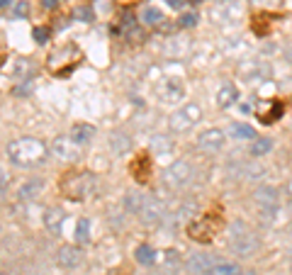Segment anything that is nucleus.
Instances as JSON below:
<instances>
[{
    "label": "nucleus",
    "instance_id": "f257e3e1",
    "mask_svg": "<svg viewBox=\"0 0 292 275\" xmlns=\"http://www.w3.org/2000/svg\"><path fill=\"white\" fill-rule=\"evenodd\" d=\"M46 156V146L39 142V139H32V136H24V139H15L8 144V158L15 166H36L44 161Z\"/></svg>",
    "mask_w": 292,
    "mask_h": 275
},
{
    "label": "nucleus",
    "instance_id": "f03ea898",
    "mask_svg": "<svg viewBox=\"0 0 292 275\" xmlns=\"http://www.w3.org/2000/svg\"><path fill=\"white\" fill-rule=\"evenodd\" d=\"M64 192L71 198V200H86L95 188V176L92 173H76V176H66L64 178Z\"/></svg>",
    "mask_w": 292,
    "mask_h": 275
},
{
    "label": "nucleus",
    "instance_id": "7ed1b4c3",
    "mask_svg": "<svg viewBox=\"0 0 292 275\" xmlns=\"http://www.w3.org/2000/svg\"><path fill=\"white\" fill-rule=\"evenodd\" d=\"M232 248L236 251L238 256H251L256 248H258V238H256L254 232H251L246 224H241V222H236V224L232 226Z\"/></svg>",
    "mask_w": 292,
    "mask_h": 275
},
{
    "label": "nucleus",
    "instance_id": "20e7f679",
    "mask_svg": "<svg viewBox=\"0 0 292 275\" xmlns=\"http://www.w3.org/2000/svg\"><path fill=\"white\" fill-rule=\"evenodd\" d=\"M190 180H192V166L188 161H182V158L173 161L164 173V183L170 185V188H185Z\"/></svg>",
    "mask_w": 292,
    "mask_h": 275
},
{
    "label": "nucleus",
    "instance_id": "39448f33",
    "mask_svg": "<svg viewBox=\"0 0 292 275\" xmlns=\"http://www.w3.org/2000/svg\"><path fill=\"white\" fill-rule=\"evenodd\" d=\"M202 112L200 108L195 105V102H188L185 108H180L178 112H173V117H170V129L173 132H188L190 127H195L198 122H200Z\"/></svg>",
    "mask_w": 292,
    "mask_h": 275
},
{
    "label": "nucleus",
    "instance_id": "423d86ee",
    "mask_svg": "<svg viewBox=\"0 0 292 275\" xmlns=\"http://www.w3.org/2000/svg\"><path fill=\"white\" fill-rule=\"evenodd\" d=\"M164 214H166L164 202L158 200V198L144 195V200H142V207H139V220L144 222V224H156V222L164 220Z\"/></svg>",
    "mask_w": 292,
    "mask_h": 275
},
{
    "label": "nucleus",
    "instance_id": "0eeeda50",
    "mask_svg": "<svg viewBox=\"0 0 292 275\" xmlns=\"http://www.w3.org/2000/svg\"><path fill=\"white\" fill-rule=\"evenodd\" d=\"M224 132L222 129H204L200 136H198V146L202 151H219V148L224 146Z\"/></svg>",
    "mask_w": 292,
    "mask_h": 275
},
{
    "label": "nucleus",
    "instance_id": "6e6552de",
    "mask_svg": "<svg viewBox=\"0 0 292 275\" xmlns=\"http://www.w3.org/2000/svg\"><path fill=\"white\" fill-rule=\"evenodd\" d=\"M188 234L195 238V241H210V238L217 234V224H212L210 217H204V220L192 222V224L188 226Z\"/></svg>",
    "mask_w": 292,
    "mask_h": 275
},
{
    "label": "nucleus",
    "instance_id": "1a4fd4ad",
    "mask_svg": "<svg viewBox=\"0 0 292 275\" xmlns=\"http://www.w3.org/2000/svg\"><path fill=\"white\" fill-rule=\"evenodd\" d=\"M214 263H217V258L210 256V254H192L190 260H188V268H190V273L195 275H210Z\"/></svg>",
    "mask_w": 292,
    "mask_h": 275
},
{
    "label": "nucleus",
    "instance_id": "9d476101",
    "mask_svg": "<svg viewBox=\"0 0 292 275\" xmlns=\"http://www.w3.org/2000/svg\"><path fill=\"white\" fill-rule=\"evenodd\" d=\"M52 151H54L58 158L68 161V158H76V154H78V144H73L68 136H58V139H54V144H52Z\"/></svg>",
    "mask_w": 292,
    "mask_h": 275
},
{
    "label": "nucleus",
    "instance_id": "9b49d317",
    "mask_svg": "<svg viewBox=\"0 0 292 275\" xmlns=\"http://www.w3.org/2000/svg\"><path fill=\"white\" fill-rule=\"evenodd\" d=\"M256 202L263 207V210H275L278 207V190L270 188V185H263V188H258L256 190Z\"/></svg>",
    "mask_w": 292,
    "mask_h": 275
},
{
    "label": "nucleus",
    "instance_id": "f8f14e48",
    "mask_svg": "<svg viewBox=\"0 0 292 275\" xmlns=\"http://www.w3.org/2000/svg\"><path fill=\"white\" fill-rule=\"evenodd\" d=\"M92 136H95V127L92 124H73L71 132H68V139H71L73 144H78V146L88 144Z\"/></svg>",
    "mask_w": 292,
    "mask_h": 275
},
{
    "label": "nucleus",
    "instance_id": "ddd939ff",
    "mask_svg": "<svg viewBox=\"0 0 292 275\" xmlns=\"http://www.w3.org/2000/svg\"><path fill=\"white\" fill-rule=\"evenodd\" d=\"M58 263L64 268H76L80 263V251L76 246H61L58 248Z\"/></svg>",
    "mask_w": 292,
    "mask_h": 275
},
{
    "label": "nucleus",
    "instance_id": "4468645a",
    "mask_svg": "<svg viewBox=\"0 0 292 275\" xmlns=\"http://www.w3.org/2000/svg\"><path fill=\"white\" fill-rule=\"evenodd\" d=\"M42 188H44V183H42L39 178H30V180L18 190V198L20 200H34V198H39Z\"/></svg>",
    "mask_w": 292,
    "mask_h": 275
},
{
    "label": "nucleus",
    "instance_id": "2eb2a0df",
    "mask_svg": "<svg viewBox=\"0 0 292 275\" xmlns=\"http://www.w3.org/2000/svg\"><path fill=\"white\" fill-rule=\"evenodd\" d=\"M129 170H132V176H134L139 183H144L146 178H148V173H151V164H148V158L142 154V156H136L134 164L129 166Z\"/></svg>",
    "mask_w": 292,
    "mask_h": 275
},
{
    "label": "nucleus",
    "instance_id": "dca6fc26",
    "mask_svg": "<svg viewBox=\"0 0 292 275\" xmlns=\"http://www.w3.org/2000/svg\"><path fill=\"white\" fill-rule=\"evenodd\" d=\"M217 102H219V108H232L236 102V88L232 83H224L217 92Z\"/></svg>",
    "mask_w": 292,
    "mask_h": 275
},
{
    "label": "nucleus",
    "instance_id": "f3484780",
    "mask_svg": "<svg viewBox=\"0 0 292 275\" xmlns=\"http://www.w3.org/2000/svg\"><path fill=\"white\" fill-rule=\"evenodd\" d=\"M61 222H64V210L61 207H49L44 212V224L49 226V232H58L61 229Z\"/></svg>",
    "mask_w": 292,
    "mask_h": 275
},
{
    "label": "nucleus",
    "instance_id": "a211bd4d",
    "mask_svg": "<svg viewBox=\"0 0 292 275\" xmlns=\"http://www.w3.org/2000/svg\"><path fill=\"white\" fill-rule=\"evenodd\" d=\"M134 258H136V263H142V266H154V263H156V251H154L148 244H142V246L134 251Z\"/></svg>",
    "mask_w": 292,
    "mask_h": 275
},
{
    "label": "nucleus",
    "instance_id": "6ab92c4d",
    "mask_svg": "<svg viewBox=\"0 0 292 275\" xmlns=\"http://www.w3.org/2000/svg\"><path fill=\"white\" fill-rule=\"evenodd\" d=\"M210 275H241V268L232 260H217Z\"/></svg>",
    "mask_w": 292,
    "mask_h": 275
},
{
    "label": "nucleus",
    "instance_id": "aec40b11",
    "mask_svg": "<svg viewBox=\"0 0 292 275\" xmlns=\"http://www.w3.org/2000/svg\"><path fill=\"white\" fill-rule=\"evenodd\" d=\"M273 148V139H254V144H251V156H256V158H260V156H266L268 151Z\"/></svg>",
    "mask_w": 292,
    "mask_h": 275
},
{
    "label": "nucleus",
    "instance_id": "412c9836",
    "mask_svg": "<svg viewBox=\"0 0 292 275\" xmlns=\"http://www.w3.org/2000/svg\"><path fill=\"white\" fill-rule=\"evenodd\" d=\"M88 238H90V222L86 217H80L78 224H76V241L78 244H88Z\"/></svg>",
    "mask_w": 292,
    "mask_h": 275
},
{
    "label": "nucleus",
    "instance_id": "4be33fe9",
    "mask_svg": "<svg viewBox=\"0 0 292 275\" xmlns=\"http://www.w3.org/2000/svg\"><path fill=\"white\" fill-rule=\"evenodd\" d=\"M142 200H144V195H139V192H127V195H124V210H127V212H134V214H139Z\"/></svg>",
    "mask_w": 292,
    "mask_h": 275
},
{
    "label": "nucleus",
    "instance_id": "5701e85b",
    "mask_svg": "<svg viewBox=\"0 0 292 275\" xmlns=\"http://www.w3.org/2000/svg\"><path fill=\"white\" fill-rule=\"evenodd\" d=\"M161 20H164V12L158 8H144L142 10V22L144 24H158Z\"/></svg>",
    "mask_w": 292,
    "mask_h": 275
},
{
    "label": "nucleus",
    "instance_id": "b1692460",
    "mask_svg": "<svg viewBox=\"0 0 292 275\" xmlns=\"http://www.w3.org/2000/svg\"><path fill=\"white\" fill-rule=\"evenodd\" d=\"M182 98V86L173 78L170 83H168V88H166V102H178Z\"/></svg>",
    "mask_w": 292,
    "mask_h": 275
},
{
    "label": "nucleus",
    "instance_id": "393cba45",
    "mask_svg": "<svg viewBox=\"0 0 292 275\" xmlns=\"http://www.w3.org/2000/svg\"><path fill=\"white\" fill-rule=\"evenodd\" d=\"M232 134H234V139H256L254 127H248V124H234Z\"/></svg>",
    "mask_w": 292,
    "mask_h": 275
},
{
    "label": "nucleus",
    "instance_id": "a878e982",
    "mask_svg": "<svg viewBox=\"0 0 292 275\" xmlns=\"http://www.w3.org/2000/svg\"><path fill=\"white\" fill-rule=\"evenodd\" d=\"M92 15H95V10L88 8V5H80V8H76V10H73V18L80 20V22H90Z\"/></svg>",
    "mask_w": 292,
    "mask_h": 275
},
{
    "label": "nucleus",
    "instance_id": "bb28decb",
    "mask_svg": "<svg viewBox=\"0 0 292 275\" xmlns=\"http://www.w3.org/2000/svg\"><path fill=\"white\" fill-rule=\"evenodd\" d=\"M32 34H34L36 44H46V42H49V30H46V27H34Z\"/></svg>",
    "mask_w": 292,
    "mask_h": 275
},
{
    "label": "nucleus",
    "instance_id": "cd10ccee",
    "mask_svg": "<svg viewBox=\"0 0 292 275\" xmlns=\"http://www.w3.org/2000/svg\"><path fill=\"white\" fill-rule=\"evenodd\" d=\"M280 114H282V105H273V110L268 114H260V122H275V117H280Z\"/></svg>",
    "mask_w": 292,
    "mask_h": 275
},
{
    "label": "nucleus",
    "instance_id": "c85d7f7f",
    "mask_svg": "<svg viewBox=\"0 0 292 275\" xmlns=\"http://www.w3.org/2000/svg\"><path fill=\"white\" fill-rule=\"evenodd\" d=\"M195 24H198V15L195 12H188V15L180 18V27H195Z\"/></svg>",
    "mask_w": 292,
    "mask_h": 275
},
{
    "label": "nucleus",
    "instance_id": "c756f323",
    "mask_svg": "<svg viewBox=\"0 0 292 275\" xmlns=\"http://www.w3.org/2000/svg\"><path fill=\"white\" fill-rule=\"evenodd\" d=\"M27 10H30V2H24V0L18 2V5H15V18H24V15H27Z\"/></svg>",
    "mask_w": 292,
    "mask_h": 275
},
{
    "label": "nucleus",
    "instance_id": "7c9ffc66",
    "mask_svg": "<svg viewBox=\"0 0 292 275\" xmlns=\"http://www.w3.org/2000/svg\"><path fill=\"white\" fill-rule=\"evenodd\" d=\"M110 8H112V0H98V10H102V12L108 10L110 12Z\"/></svg>",
    "mask_w": 292,
    "mask_h": 275
},
{
    "label": "nucleus",
    "instance_id": "2f4dec72",
    "mask_svg": "<svg viewBox=\"0 0 292 275\" xmlns=\"http://www.w3.org/2000/svg\"><path fill=\"white\" fill-rule=\"evenodd\" d=\"M42 5H44L46 10H54V8L58 5V2H56V0H42Z\"/></svg>",
    "mask_w": 292,
    "mask_h": 275
},
{
    "label": "nucleus",
    "instance_id": "473e14b6",
    "mask_svg": "<svg viewBox=\"0 0 292 275\" xmlns=\"http://www.w3.org/2000/svg\"><path fill=\"white\" fill-rule=\"evenodd\" d=\"M285 56H288V61L292 64V44H288V46H285Z\"/></svg>",
    "mask_w": 292,
    "mask_h": 275
},
{
    "label": "nucleus",
    "instance_id": "72a5a7b5",
    "mask_svg": "<svg viewBox=\"0 0 292 275\" xmlns=\"http://www.w3.org/2000/svg\"><path fill=\"white\" fill-rule=\"evenodd\" d=\"M168 5H170V8H182L180 0H168Z\"/></svg>",
    "mask_w": 292,
    "mask_h": 275
},
{
    "label": "nucleus",
    "instance_id": "f704fd0d",
    "mask_svg": "<svg viewBox=\"0 0 292 275\" xmlns=\"http://www.w3.org/2000/svg\"><path fill=\"white\" fill-rule=\"evenodd\" d=\"M10 2H12V0H0V8H8Z\"/></svg>",
    "mask_w": 292,
    "mask_h": 275
},
{
    "label": "nucleus",
    "instance_id": "c9c22d12",
    "mask_svg": "<svg viewBox=\"0 0 292 275\" xmlns=\"http://www.w3.org/2000/svg\"><path fill=\"white\" fill-rule=\"evenodd\" d=\"M2 198H5V188H2V183H0V202H2Z\"/></svg>",
    "mask_w": 292,
    "mask_h": 275
}]
</instances>
